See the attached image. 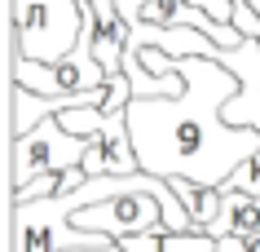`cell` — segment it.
Returning a JSON list of instances; mask_svg holds the SVG:
<instances>
[{
    "instance_id": "1",
    "label": "cell",
    "mask_w": 260,
    "mask_h": 252,
    "mask_svg": "<svg viewBox=\"0 0 260 252\" xmlns=\"http://www.w3.org/2000/svg\"><path fill=\"white\" fill-rule=\"evenodd\" d=\"M185 89L177 98H133L128 133L141 173L154 177H190L199 186H225L260 155V128L225 124V102L243 89L230 67L212 58H177Z\"/></svg>"
},
{
    "instance_id": "2",
    "label": "cell",
    "mask_w": 260,
    "mask_h": 252,
    "mask_svg": "<svg viewBox=\"0 0 260 252\" xmlns=\"http://www.w3.org/2000/svg\"><path fill=\"white\" fill-rule=\"evenodd\" d=\"M84 31L80 0H14V44L22 58L62 62L75 53Z\"/></svg>"
},
{
    "instance_id": "3",
    "label": "cell",
    "mask_w": 260,
    "mask_h": 252,
    "mask_svg": "<svg viewBox=\"0 0 260 252\" xmlns=\"http://www.w3.org/2000/svg\"><path fill=\"white\" fill-rule=\"evenodd\" d=\"M88 146H93V137H75L57 115L40 120L31 133L14 137V190L36 182V177H44V173H71V168H80Z\"/></svg>"
},
{
    "instance_id": "4",
    "label": "cell",
    "mask_w": 260,
    "mask_h": 252,
    "mask_svg": "<svg viewBox=\"0 0 260 252\" xmlns=\"http://www.w3.org/2000/svg\"><path fill=\"white\" fill-rule=\"evenodd\" d=\"M71 221L80 230H97V235L110 239H128V235H154V230H168L164 221V204L154 190H128V195H110L102 204H88L80 208Z\"/></svg>"
},
{
    "instance_id": "5",
    "label": "cell",
    "mask_w": 260,
    "mask_h": 252,
    "mask_svg": "<svg viewBox=\"0 0 260 252\" xmlns=\"http://www.w3.org/2000/svg\"><path fill=\"white\" fill-rule=\"evenodd\" d=\"M9 75H14V84L40 93V98H67V93H84V89H102L110 80L102 67H80L75 58H62V62L22 58L14 40H9Z\"/></svg>"
},
{
    "instance_id": "6",
    "label": "cell",
    "mask_w": 260,
    "mask_h": 252,
    "mask_svg": "<svg viewBox=\"0 0 260 252\" xmlns=\"http://www.w3.org/2000/svg\"><path fill=\"white\" fill-rule=\"evenodd\" d=\"M80 168L88 173V177H106V173H115V177H123V173H141L137 151H133V133H128V111L110 115V124L93 137V146H88V155H84Z\"/></svg>"
},
{
    "instance_id": "7",
    "label": "cell",
    "mask_w": 260,
    "mask_h": 252,
    "mask_svg": "<svg viewBox=\"0 0 260 252\" xmlns=\"http://www.w3.org/2000/svg\"><path fill=\"white\" fill-rule=\"evenodd\" d=\"M207 235H260V195L251 190H220V217Z\"/></svg>"
},
{
    "instance_id": "8",
    "label": "cell",
    "mask_w": 260,
    "mask_h": 252,
    "mask_svg": "<svg viewBox=\"0 0 260 252\" xmlns=\"http://www.w3.org/2000/svg\"><path fill=\"white\" fill-rule=\"evenodd\" d=\"M172 190H177V199L185 204V212L194 217V226H199V230H212V221L220 217V190L216 186H199V182H190V177H172Z\"/></svg>"
},
{
    "instance_id": "9",
    "label": "cell",
    "mask_w": 260,
    "mask_h": 252,
    "mask_svg": "<svg viewBox=\"0 0 260 252\" xmlns=\"http://www.w3.org/2000/svg\"><path fill=\"white\" fill-rule=\"evenodd\" d=\"M57 120H62L75 137H97V133L110 124V111H102V106H71V111H62Z\"/></svg>"
},
{
    "instance_id": "10",
    "label": "cell",
    "mask_w": 260,
    "mask_h": 252,
    "mask_svg": "<svg viewBox=\"0 0 260 252\" xmlns=\"http://www.w3.org/2000/svg\"><path fill=\"white\" fill-rule=\"evenodd\" d=\"M62 190V173H44V177H36V182L18 186L14 195H9V204H31V199H49Z\"/></svg>"
},
{
    "instance_id": "11",
    "label": "cell",
    "mask_w": 260,
    "mask_h": 252,
    "mask_svg": "<svg viewBox=\"0 0 260 252\" xmlns=\"http://www.w3.org/2000/svg\"><path fill=\"white\" fill-rule=\"evenodd\" d=\"M220 190H251V195H260V155H256V159H247Z\"/></svg>"
},
{
    "instance_id": "12",
    "label": "cell",
    "mask_w": 260,
    "mask_h": 252,
    "mask_svg": "<svg viewBox=\"0 0 260 252\" xmlns=\"http://www.w3.org/2000/svg\"><path fill=\"white\" fill-rule=\"evenodd\" d=\"M260 248V235H220L216 239V252H256Z\"/></svg>"
},
{
    "instance_id": "13",
    "label": "cell",
    "mask_w": 260,
    "mask_h": 252,
    "mask_svg": "<svg viewBox=\"0 0 260 252\" xmlns=\"http://www.w3.org/2000/svg\"><path fill=\"white\" fill-rule=\"evenodd\" d=\"M62 252H123V248H119V239H115V243H106V248H62Z\"/></svg>"
}]
</instances>
